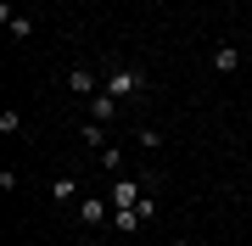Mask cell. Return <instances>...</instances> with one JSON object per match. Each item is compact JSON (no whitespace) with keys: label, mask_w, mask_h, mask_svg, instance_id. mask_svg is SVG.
I'll return each instance as SVG.
<instances>
[{"label":"cell","mask_w":252,"mask_h":246,"mask_svg":"<svg viewBox=\"0 0 252 246\" xmlns=\"http://www.w3.org/2000/svg\"><path fill=\"white\" fill-rule=\"evenodd\" d=\"M101 90H112L118 101H135V95L146 90V73H135V67H112V73H107V84H101Z\"/></svg>","instance_id":"obj_1"},{"label":"cell","mask_w":252,"mask_h":246,"mask_svg":"<svg viewBox=\"0 0 252 246\" xmlns=\"http://www.w3.org/2000/svg\"><path fill=\"white\" fill-rule=\"evenodd\" d=\"M90 118L95 123H118V118H124V101H118L112 90H95L90 95Z\"/></svg>","instance_id":"obj_2"},{"label":"cell","mask_w":252,"mask_h":246,"mask_svg":"<svg viewBox=\"0 0 252 246\" xmlns=\"http://www.w3.org/2000/svg\"><path fill=\"white\" fill-rule=\"evenodd\" d=\"M146 191H152V179H146V185H140V179H118L107 201H112V207H135V201H140Z\"/></svg>","instance_id":"obj_3"},{"label":"cell","mask_w":252,"mask_h":246,"mask_svg":"<svg viewBox=\"0 0 252 246\" xmlns=\"http://www.w3.org/2000/svg\"><path fill=\"white\" fill-rule=\"evenodd\" d=\"M101 84H107V79H101L95 67H73V73H67V90H73V95H84V101H90Z\"/></svg>","instance_id":"obj_4"},{"label":"cell","mask_w":252,"mask_h":246,"mask_svg":"<svg viewBox=\"0 0 252 246\" xmlns=\"http://www.w3.org/2000/svg\"><path fill=\"white\" fill-rule=\"evenodd\" d=\"M51 201H56V207H79V179H73V173H62V179H51Z\"/></svg>","instance_id":"obj_5"},{"label":"cell","mask_w":252,"mask_h":246,"mask_svg":"<svg viewBox=\"0 0 252 246\" xmlns=\"http://www.w3.org/2000/svg\"><path fill=\"white\" fill-rule=\"evenodd\" d=\"M107 213H112V201H101V196H84V201H79V224H84V229H95Z\"/></svg>","instance_id":"obj_6"},{"label":"cell","mask_w":252,"mask_h":246,"mask_svg":"<svg viewBox=\"0 0 252 246\" xmlns=\"http://www.w3.org/2000/svg\"><path fill=\"white\" fill-rule=\"evenodd\" d=\"M140 224H146V213H140V201H135V207H112V229H118V235H135Z\"/></svg>","instance_id":"obj_7"},{"label":"cell","mask_w":252,"mask_h":246,"mask_svg":"<svg viewBox=\"0 0 252 246\" xmlns=\"http://www.w3.org/2000/svg\"><path fill=\"white\" fill-rule=\"evenodd\" d=\"M213 67H219V73H235V67H241V51H235V45H219L213 51Z\"/></svg>","instance_id":"obj_8"},{"label":"cell","mask_w":252,"mask_h":246,"mask_svg":"<svg viewBox=\"0 0 252 246\" xmlns=\"http://www.w3.org/2000/svg\"><path fill=\"white\" fill-rule=\"evenodd\" d=\"M135 146H146V151H162V135H157V129H146V123H140V129H135Z\"/></svg>","instance_id":"obj_9"},{"label":"cell","mask_w":252,"mask_h":246,"mask_svg":"<svg viewBox=\"0 0 252 246\" xmlns=\"http://www.w3.org/2000/svg\"><path fill=\"white\" fill-rule=\"evenodd\" d=\"M79 135H84V146H95V151H101V135H107V123H95V118H90Z\"/></svg>","instance_id":"obj_10"},{"label":"cell","mask_w":252,"mask_h":246,"mask_svg":"<svg viewBox=\"0 0 252 246\" xmlns=\"http://www.w3.org/2000/svg\"><path fill=\"white\" fill-rule=\"evenodd\" d=\"M28 28H34V23H28V17H6V34H11V39H23Z\"/></svg>","instance_id":"obj_11"},{"label":"cell","mask_w":252,"mask_h":246,"mask_svg":"<svg viewBox=\"0 0 252 246\" xmlns=\"http://www.w3.org/2000/svg\"><path fill=\"white\" fill-rule=\"evenodd\" d=\"M174 246H190V241H174Z\"/></svg>","instance_id":"obj_12"}]
</instances>
